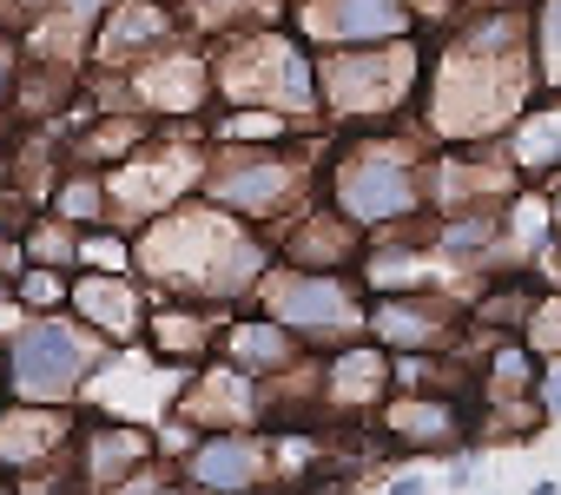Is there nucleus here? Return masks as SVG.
Masks as SVG:
<instances>
[{"mask_svg": "<svg viewBox=\"0 0 561 495\" xmlns=\"http://www.w3.org/2000/svg\"><path fill=\"white\" fill-rule=\"evenodd\" d=\"M535 100V67H528V8H482L456 14L436 27L423 47V87L410 106V126L430 146H482L502 139Z\"/></svg>", "mask_w": 561, "mask_h": 495, "instance_id": "1", "label": "nucleus"}, {"mask_svg": "<svg viewBox=\"0 0 561 495\" xmlns=\"http://www.w3.org/2000/svg\"><path fill=\"white\" fill-rule=\"evenodd\" d=\"M133 238V278L159 298H192L211 311L251 304V285L271 272V238L205 198H185L159 218H146Z\"/></svg>", "mask_w": 561, "mask_h": 495, "instance_id": "2", "label": "nucleus"}, {"mask_svg": "<svg viewBox=\"0 0 561 495\" xmlns=\"http://www.w3.org/2000/svg\"><path fill=\"white\" fill-rule=\"evenodd\" d=\"M430 152H436V146H430L410 119H397V126H357V133H344V139L324 152V165H318V198H324L337 218H351L364 238L397 231V225H416V218H430V205H423Z\"/></svg>", "mask_w": 561, "mask_h": 495, "instance_id": "3", "label": "nucleus"}, {"mask_svg": "<svg viewBox=\"0 0 561 495\" xmlns=\"http://www.w3.org/2000/svg\"><path fill=\"white\" fill-rule=\"evenodd\" d=\"M205 60H211L218 106H264V113H285L291 126H324L318 119V54L285 21L211 34Z\"/></svg>", "mask_w": 561, "mask_h": 495, "instance_id": "4", "label": "nucleus"}, {"mask_svg": "<svg viewBox=\"0 0 561 495\" xmlns=\"http://www.w3.org/2000/svg\"><path fill=\"white\" fill-rule=\"evenodd\" d=\"M416 87H423V34L318 54V119L337 133L410 119Z\"/></svg>", "mask_w": 561, "mask_h": 495, "instance_id": "5", "label": "nucleus"}, {"mask_svg": "<svg viewBox=\"0 0 561 495\" xmlns=\"http://www.w3.org/2000/svg\"><path fill=\"white\" fill-rule=\"evenodd\" d=\"M106 357H113V344L93 337L80 318L41 311L0 337V390L14 403H80Z\"/></svg>", "mask_w": 561, "mask_h": 495, "instance_id": "6", "label": "nucleus"}, {"mask_svg": "<svg viewBox=\"0 0 561 495\" xmlns=\"http://www.w3.org/2000/svg\"><path fill=\"white\" fill-rule=\"evenodd\" d=\"M311 133V126H305ZM311 179L318 165L305 159L298 133L285 146H211L205 152V179H198V198L244 218V225H277L285 211H298L311 198Z\"/></svg>", "mask_w": 561, "mask_h": 495, "instance_id": "7", "label": "nucleus"}, {"mask_svg": "<svg viewBox=\"0 0 561 495\" xmlns=\"http://www.w3.org/2000/svg\"><path fill=\"white\" fill-rule=\"evenodd\" d=\"M251 311L285 324L311 357L364 337V285L351 272H298L271 258V272L251 285Z\"/></svg>", "mask_w": 561, "mask_h": 495, "instance_id": "8", "label": "nucleus"}, {"mask_svg": "<svg viewBox=\"0 0 561 495\" xmlns=\"http://www.w3.org/2000/svg\"><path fill=\"white\" fill-rule=\"evenodd\" d=\"M205 126H159L133 159H119L106 172V205H113V225L119 231H139L146 218L198 198V179H205Z\"/></svg>", "mask_w": 561, "mask_h": 495, "instance_id": "9", "label": "nucleus"}, {"mask_svg": "<svg viewBox=\"0 0 561 495\" xmlns=\"http://www.w3.org/2000/svg\"><path fill=\"white\" fill-rule=\"evenodd\" d=\"M119 87H126V106L139 119H152V126H198L218 106L211 60H205V47H192V34H179V41L152 47L146 60H133L119 73Z\"/></svg>", "mask_w": 561, "mask_h": 495, "instance_id": "10", "label": "nucleus"}, {"mask_svg": "<svg viewBox=\"0 0 561 495\" xmlns=\"http://www.w3.org/2000/svg\"><path fill=\"white\" fill-rule=\"evenodd\" d=\"M67 462H73L80 495H119L126 482H139V475L159 462V429L139 423V416L80 410V429H73Z\"/></svg>", "mask_w": 561, "mask_h": 495, "instance_id": "11", "label": "nucleus"}, {"mask_svg": "<svg viewBox=\"0 0 561 495\" xmlns=\"http://www.w3.org/2000/svg\"><path fill=\"white\" fill-rule=\"evenodd\" d=\"M364 337L383 344L390 357L403 350H462L469 324H462V298L443 291V285H423V291H377L364 298Z\"/></svg>", "mask_w": 561, "mask_h": 495, "instance_id": "12", "label": "nucleus"}, {"mask_svg": "<svg viewBox=\"0 0 561 495\" xmlns=\"http://www.w3.org/2000/svg\"><path fill=\"white\" fill-rule=\"evenodd\" d=\"M469 403L476 396H456V390H390L370 429L390 456H456L469 449Z\"/></svg>", "mask_w": 561, "mask_h": 495, "instance_id": "13", "label": "nucleus"}, {"mask_svg": "<svg viewBox=\"0 0 561 495\" xmlns=\"http://www.w3.org/2000/svg\"><path fill=\"white\" fill-rule=\"evenodd\" d=\"M172 469L192 488H205V495H264V488H285V482H277L264 429H205V436H192L172 456Z\"/></svg>", "mask_w": 561, "mask_h": 495, "instance_id": "14", "label": "nucleus"}, {"mask_svg": "<svg viewBox=\"0 0 561 495\" xmlns=\"http://www.w3.org/2000/svg\"><path fill=\"white\" fill-rule=\"evenodd\" d=\"M390 396V350L370 337H351L337 350H318V383L311 403L324 423H370L377 403Z\"/></svg>", "mask_w": 561, "mask_h": 495, "instance_id": "15", "label": "nucleus"}, {"mask_svg": "<svg viewBox=\"0 0 561 495\" xmlns=\"http://www.w3.org/2000/svg\"><path fill=\"white\" fill-rule=\"evenodd\" d=\"M285 27L311 47V54H331V47H377V41H403L416 34L403 0H298L285 14Z\"/></svg>", "mask_w": 561, "mask_h": 495, "instance_id": "16", "label": "nucleus"}, {"mask_svg": "<svg viewBox=\"0 0 561 495\" xmlns=\"http://www.w3.org/2000/svg\"><path fill=\"white\" fill-rule=\"evenodd\" d=\"M165 410L192 436H205V429H264V383H251L225 357H205L198 370H185V390Z\"/></svg>", "mask_w": 561, "mask_h": 495, "instance_id": "17", "label": "nucleus"}, {"mask_svg": "<svg viewBox=\"0 0 561 495\" xmlns=\"http://www.w3.org/2000/svg\"><path fill=\"white\" fill-rule=\"evenodd\" d=\"M277 265H298V272H351L364 252V231L351 218H337L324 198H305L298 211H285L277 225H264Z\"/></svg>", "mask_w": 561, "mask_h": 495, "instance_id": "18", "label": "nucleus"}, {"mask_svg": "<svg viewBox=\"0 0 561 495\" xmlns=\"http://www.w3.org/2000/svg\"><path fill=\"white\" fill-rule=\"evenodd\" d=\"M146 304L152 291L133 278V272H73L67 278V318H80L93 337H106L113 350H139V331H146Z\"/></svg>", "mask_w": 561, "mask_h": 495, "instance_id": "19", "label": "nucleus"}, {"mask_svg": "<svg viewBox=\"0 0 561 495\" xmlns=\"http://www.w3.org/2000/svg\"><path fill=\"white\" fill-rule=\"evenodd\" d=\"M73 429H80V403H0V475H27V469H47L73 449Z\"/></svg>", "mask_w": 561, "mask_h": 495, "instance_id": "20", "label": "nucleus"}, {"mask_svg": "<svg viewBox=\"0 0 561 495\" xmlns=\"http://www.w3.org/2000/svg\"><path fill=\"white\" fill-rule=\"evenodd\" d=\"M185 21L179 8H159V0H113L93 27V47H87V73H126L133 60H146L152 47L179 41Z\"/></svg>", "mask_w": 561, "mask_h": 495, "instance_id": "21", "label": "nucleus"}, {"mask_svg": "<svg viewBox=\"0 0 561 495\" xmlns=\"http://www.w3.org/2000/svg\"><path fill=\"white\" fill-rule=\"evenodd\" d=\"M231 311H211V304H192V298H152L146 304V331H139V350L159 364V370H198L211 350H218V324Z\"/></svg>", "mask_w": 561, "mask_h": 495, "instance_id": "22", "label": "nucleus"}, {"mask_svg": "<svg viewBox=\"0 0 561 495\" xmlns=\"http://www.w3.org/2000/svg\"><path fill=\"white\" fill-rule=\"evenodd\" d=\"M211 357H225L231 370H244L251 383H271V377H285V370H298L311 350L285 331V324H271L264 311H231L225 324H218V350Z\"/></svg>", "mask_w": 561, "mask_h": 495, "instance_id": "23", "label": "nucleus"}, {"mask_svg": "<svg viewBox=\"0 0 561 495\" xmlns=\"http://www.w3.org/2000/svg\"><path fill=\"white\" fill-rule=\"evenodd\" d=\"M80 67H54V60H27L14 67V100H8V133L14 126H60L80 113Z\"/></svg>", "mask_w": 561, "mask_h": 495, "instance_id": "24", "label": "nucleus"}, {"mask_svg": "<svg viewBox=\"0 0 561 495\" xmlns=\"http://www.w3.org/2000/svg\"><path fill=\"white\" fill-rule=\"evenodd\" d=\"M67 126V165H87V172H113L119 159H133L159 126L152 119H139L133 106H119V113H87V126H73V119H60Z\"/></svg>", "mask_w": 561, "mask_h": 495, "instance_id": "25", "label": "nucleus"}, {"mask_svg": "<svg viewBox=\"0 0 561 495\" xmlns=\"http://www.w3.org/2000/svg\"><path fill=\"white\" fill-rule=\"evenodd\" d=\"M502 152H508V165H515V179L522 185H548L554 172H561V113H522L508 133H502Z\"/></svg>", "mask_w": 561, "mask_h": 495, "instance_id": "26", "label": "nucleus"}, {"mask_svg": "<svg viewBox=\"0 0 561 495\" xmlns=\"http://www.w3.org/2000/svg\"><path fill=\"white\" fill-rule=\"evenodd\" d=\"M285 14H291V0H179V21L198 41L238 34V27H277Z\"/></svg>", "mask_w": 561, "mask_h": 495, "instance_id": "27", "label": "nucleus"}, {"mask_svg": "<svg viewBox=\"0 0 561 495\" xmlns=\"http://www.w3.org/2000/svg\"><path fill=\"white\" fill-rule=\"evenodd\" d=\"M41 211H54L60 225H73V231H93V225H113V205H106V172H87V165H67L54 185H47V198H41Z\"/></svg>", "mask_w": 561, "mask_h": 495, "instance_id": "28", "label": "nucleus"}, {"mask_svg": "<svg viewBox=\"0 0 561 495\" xmlns=\"http://www.w3.org/2000/svg\"><path fill=\"white\" fill-rule=\"evenodd\" d=\"M528 67L535 100H561V0H528Z\"/></svg>", "mask_w": 561, "mask_h": 495, "instance_id": "29", "label": "nucleus"}, {"mask_svg": "<svg viewBox=\"0 0 561 495\" xmlns=\"http://www.w3.org/2000/svg\"><path fill=\"white\" fill-rule=\"evenodd\" d=\"M21 258L27 265H47V272H80V231L60 225L54 211H27V225L14 231Z\"/></svg>", "mask_w": 561, "mask_h": 495, "instance_id": "30", "label": "nucleus"}, {"mask_svg": "<svg viewBox=\"0 0 561 495\" xmlns=\"http://www.w3.org/2000/svg\"><path fill=\"white\" fill-rule=\"evenodd\" d=\"M291 133H305V126H291L285 113H264V106H225V113L205 126V146H285Z\"/></svg>", "mask_w": 561, "mask_h": 495, "instance_id": "31", "label": "nucleus"}, {"mask_svg": "<svg viewBox=\"0 0 561 495\" xmlns=\"http://www.w3.org/2000/svg\"><path fill=\"white\" fill-rule=\"evenodd\" d=\"M67 278H73V272L21 265V272H14V285H8V298H14V311H21V318H41V311H67Z\"/></svg>", "mask_w": 561, "mask_h": 495, "instance_id": "32", "label": "nucleus"}, {"mask_svg": "<svg viewBox=\"0 0 561 495\" xmlns=\"http://www.w3.org/2000/svg\"><path fill=\"white\" fill-rule=\"evenodd\" d=\"M515 337L535 350V364H554L561 357V291H535V304H528Z\"/></svg>", "mask_w": 561, "mask_h": 495, "instance_id": "33", "label": "nucleus"}, {"mask_svg": "<svg viewBox=\"0 0 561 495\" xmlns=\"http://www.w3.org/2000/svg\"><path fill=\"white\" fill-rule=\"evenodd\" d=\"M54 8H60V0H0V34L21 41V34H27L41 14H54Z\"/></svg>", "mask_w": 561, "mask_h": 495, "instance_id": "34", "label": "nucleus"}, {"mask_svg": "<svg viewBox=\"0 0 561 495\" xmlns=\"http://www.w3.org/2000/svg\"><path fill=\"white\" fill-rule=\"evenodd\" d=\"M482 456H489V449H476V442H469V449H456V456L443 462V482H449L456 495H462V488H476V475H482Z\"/></svg>", "mask_w": 561, "mask_h": 495, "instance_id": "35", "label": "nucleus"}, {"mask_svg": "<svg viewBox=\"0 0 561 495\" xmlns=\"http://www.w3.org/2000/svg\"><path fill=\"white\" fill-rule=\"evenodd\" d=\"M14 67H21V41L0 34V139H8V100H14Z\"/></svg>", "mask_w": 561, "mask_h": 495, "instance_id": "36", "label": "nucleus"}, {"mask_svg": "<svg viewBox=\"0 0 561 495\" xmlns=\"http://www.w3.org/2000/svg\"><path fill=\"white\" fill-rule=\"evenodd\" d=\"M535 403H541V416H548V423H561V357H554V364H541V377H535Z\"/></svg>", "mask_w": 561, "mask_h": 495, "instance_id": "37", "label": "nucleus"}, {"mask_svg": "<svg viewBox=\"0 0 561 495\" xmlns=\"http://www.w3.org/2000/svg\"><path fill=\"white\" fill-rule=\"evenodd\" d=\"M541 211H548V258L561 265V172L541 185Z\"/></svg>", "mask_w": 561, "mask_h": 495, "instance_id": "38", "label": "nucleus"}, {"mask_svg": "<svg viewBox=\"0 0 561 495\" xmlns=\"http://www.w3.org/2000/svg\"><path fill=\"white\" fill-rule=\"evenodd\" d=\"M383 495H430V475H423V469H410V475H390V482H383Z\"/></svg>", "mask_w": 561, "mask_h": 495, "instance_id": "39", "label": "nucleus"}, {"mask_svg": "<svg viewBox=\"0 0 561 495\" xmlns=\"http://www.w3.org/2000/svg\"><path fill=\"white\" fill-rule=\"evenodd\" d=\"M482 8H508V0H456V14H482Z\"/></svg>", "mask_w": 561, "mask_h": 495, "instance_id": "40", "label": "nucleus"}, {"mask_svg": "<svg viewBox=\"0 0 561 495\" xmlns=\"http://www.w3.org/2000/svg\"><path fill=\"white\" fill-rule=\"evenodd\" d=\"M528 495H561V482H554V475H541V482H535Z\"/></svg>", "mask_w": 561, "mask_h": 495, "instance_id": "41", "label": "nucleus"}, {"mask_svg": "<svg viewBox=\"0 0 561 495\" xmlns=\"http://www.w3.org/2000/svg\"><path fill=\"white\" fill-rule=\"evenodd\" d=\"M0 198H8V139H0Z\"/></svg>", "mask_w": 561, "mask_h": 495, "instance_id": "42", "label": "nucleus"}, {"mask_svg": "<svg viewBox=\"0 0 561 495\" xmlns=\"http://www.w3.org/2000/svg\"><path fill=\"white\" fill-rule=\"evenodd\" d=\"M0 495H14V482H8V475H0Z\"/></svg>", "mask_w": 561, "mask_h": 495, "instance_id": "43", "label": "nucleus"}, {"mask_svg": "<svg viewBox=\"0 0 561 495\" xmlns=\"http://www.w3.org/2000/svg\"><path fill=\"white\" fill-rule=\"evenodd\" d=\"M159 8H179V0H159Z\"/></svg>", "mask_w": 561, "mask_h": 495, "instance_id": "44", "label": "nucleus"}, {"mask_svg": "<svg viewBox=\"0 0 561 495\" xmlns=\"http://www.w3.org/2000/svg\"><path fill=\"white\" fill-rule=\"evenodd\" d=\"M476 495H495V488H476Z\"/></svg>", "mask_w": 561, "mask_h": 495, "instance_id": "45", "label": "nucleus"}, {"mask_svg": "<svg viewBox=\"0 0 561 495\" xmlns=\"http://www.w3.org/2000/svg\"><path fill=\"white\" fill-rule=\"evenodd\" d=\"M0 403H8V390H0Z\"/></svg>", "mask_w": 561, "mask_h": 495, "instance_id": "46", "label": "nucleus"}, {"mask_svg": "<svg viewBox=\"0 0 561 495\" xmlns=\"http://www.w3.org/2000/svg\"><path fill=\"white\" fill-rule=\"evenodd\" d=\"M291 8H298V0H291Z\"/></svg>", "mask_w": 561, "mask_h": 495, "instance_id": "47", "label": "nucleus"}]
</instances>
